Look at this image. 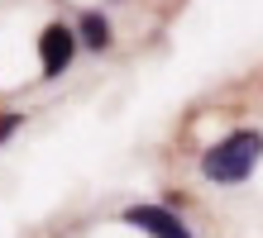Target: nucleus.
<instances>
[{
	"instance_id": "obj_1",
	"label": "nucleus",
	"mask_w": 263,
	"mask_h": 238,
	"mask_svg": "<svg viewBox=\"0 0 263 238\" xmlns=\"http://www.w3.org/2000/svg\"><path fill=\"white\" fill-rule=\"evenodd\" d=\"M258 157H263V138L244 129V134H230V138L215 143V148H206L201 171H206V181H215V186H235V181H244L254 171Z\"/></svg>"
},
{
	"instance_id": "obj_2",
	"label": "nucleus",
	"mask_w": 263,
	"mask_h": 238,
	"mask_svg": "<svg viewBox=\"0 0 263 238\" xmlns=\"http://www.w3.org/2000/svg\"><path fill=\"white\" fill-rule=\"evenodd\" d=\"M77 53V34L63 24H48L43 29V38H39V62H43V76H63L67 72V62Z\"/></svg>"
},
{
	"instance_id": "obj_3",
	"label": "nucleus",
	"mask_w": 263,
	"mask_h": 238,
	"mask_svg": "<svg viewBox=\"0 0 263 238\" xmlns=\"http://www.w3.org/2000/svg\"><path fill=\"white\" fill-rule=\"evenodd\" d=\"M125 224L144 229L153 238H192V229L182 224L173 210H163V205H134V210H125Z\"/></svg>"
},
{
	"instance_id": "obj_4",
	"label": "nucleus",
	"mask_w": 263,
	"mask_h": 238,
	"mask_svg": "<svg viewBox=\"0 0 263 238\" xmlns=\"http://www.w3.org/2000/svg\"><path fill=\"white\" fill-rule=\"evenodd\" d=\"M82 34H86L91 48H105V43H110V24L96 19V14H86V19H82Z\"/></svg>"
},
{
	"instance_id": "obj_5",
	"label": "nucleus",
	"mask_w": 263,
	"mask_h": 238,
	"mask_svg": "<svg viewBox=\"0 0 263 238\" xmlns=\"http://www.w3.org/2000/svg\"><path fill=\"white\" fill-rule=\"evenodd\" d=\"M14 124H20V115H10V119H0V138H5V134L14 129Z\"/></svg>"
}]
</instances>
